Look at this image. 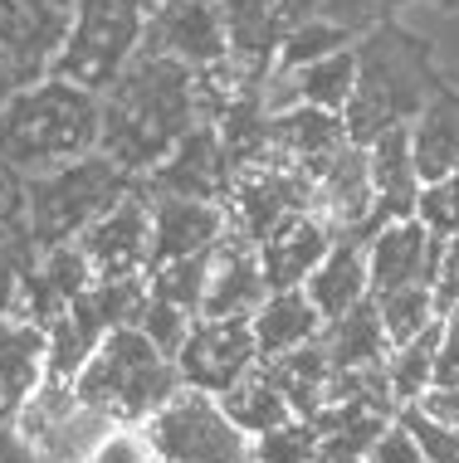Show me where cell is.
<instances>
[{"mask_svg": "<svg viewBox=\"0 0 459 463\" xmlns=\"http://www.w3.org/2000/svg\"><path fill=\"white\" fill-rule=\"evenodd\" d=\"M191 312L186 307H177V303H167V298H147V307H142V317H138V327L152 336V342L167 352L171 361H177V352H181V342L191 336Z\"/></svg>", "mask_w": 459, "mask_h": 463, "instance_id": "cell-36", "label": "cell"}, {"mask_svg": "<svg viewBox=\"0 0 459 463\" xmlns=\"http://www.w3.org/2000/svg\"><path fill=\"white\" fill-rule=\"evenodd\" d=\"M73 30V0H0V54L20 83L49 79Z\"/></svg>", "mask_w": 459, "mask_h": 463, "instance_id": "cell-12", "label": "cell"}, {"mask_svg": "<svg viewBox=\"0 0 459 463\" xmlns=\"http://www.w3.org/2000/svg\"><path fill=\"white\" fill-rule=\"evenodd\" d=\"M264 298H269V283H264V269H259V244L244 240L234 224H225V234L206 254L201 317H254Z\"/></svg>", "mask_w": 459, "mask_h": 463, "instance_id": "cell-14", "label": "cell"}, {"mask_svg": "<svg viewBox=\"0 0 459 463\" xmlns=\"http://www.w3.org/2000/svg\"><path fill=\"white\" fill-rule=\"evenodd\" d=\"M254 366H259V346H254L250 317H196L191 336L177 352L181 385H196V391H210V395H225Z\"/></svg>", "mask_w": 459, "mask_h": 463, "instance_id": "cell-10", "label": "cell"}, {"mask_svg": "<svg viewBox=\"0 0 459 463\" xmlns=\"http://www.w3.org/2000/svg\"><path fill=\"white\" fill-rule=\"evenodd\" d=\"M318 449H322V434L308 420H289L254 434V463H308L318 458Z\"/></svg>", "mask_w": 459, "mask_h": 463, "instance_id": "cell-34", "label": "cell"}, {"mask_svg": "<svg viewBox=\"0 0 459 463\" xmlns=\"http://www.w3.org/2000/svg\"><path fill=\"white\" fill-rule=\"evenodd\" d=\"M44 375V327L20 317V312H0V420L15 415Z\"/></svg>", "mask_w": 459, "mask_h": 463, "instance_id": "cell-21", "label": "cell"}, {"mask_svg": "<svg viewBox=\"0 0 459 463\" xmlns=\"http://www.w3.org/2000/svg\"><path fill=\"white\" fill-rule=\"evenodd\" d=\"M264 371L274 375V385L283 391V400H289V410L299 420H313L318 410H322L332 366H328V356H322L318 342H308V346H299V352H289V356L264 361Z\"/></svg>", "mask_w": 459, "mask_h": 463, "instance_id": "cell-27", "label": "cell"}, {"mask_svg": "<svg viewBox=\"0 0 459 463\" xmlns=\"http://www.w3.org/2000/svg\"><path fill=\"white\" fill-rule=\"evenodd\" d=\"M98 122H103L98 93L73 89L64 79L24 83L0 108V161L20 176H44L98 152Z\"/></svg>", "mask_w": 459, "mask_h": 463, "instance_id": "cell-2", "label": "cell"}, {"mask_svg": "<svg viewBox=\"0 0 459 463\" xmlns=\"http://www.w3.org/2000/svg\"><path fill=\"white\" fill-rule=\"evenodd\" d=\"M89 463H161L152 434H147V424H128L118 420L113 430H108V439L93 449Z\"/></svg>", "mask_w": 459, "mask_h": 463, "instance_id": "cell-37", "label": "cell"}, {"mask_svg": "<svg viewBox=\"0 0 459 463\" xmlns=\"http://www.w3.org/2000/svg\"><path fill=\"white\" fill-rule=\"evenodd\" d=\"M147 434L161 463H254V434H244L225 405L196 385H181L147 420Z\"/></svg>", "mask_w": 459, "mask_h": 463, "instance_id": "cell-8", "label": "cell"}, {"mask_svg": "<svg viewBox=\"0 0 459 463\" xmlns=\"http://www.w3.org/2000/svg\"><path fill=\"white\" fill-rule=\"evenodd\" d=\"M225 205L220 200H191V195H152V264L206 254L225 234Z\"/></svg>", "mask_w": 459, "mask_h": 463, "instance_id": "cell-19", "label": "cell"}, {"mask_svg": "<svg viewBox=\"0 0 459 463\" xmlns=\"http://www.w3.org/2000/svg\"><path fill=\"white\" fill-rule=\"evenodd\" d=\"M220 24H225V59L244 73V83H264L279 69V49H283V24L274 0H215Z\"/></svg>", "mask_w": 459, "mask_h": 463, "instance_id": "cell-18", "label": "cell"}, {"mask_svg": "<svg viewBox=\"0 0 459 463\" xmlns=\"http://www.w3.org/2000/svg\"><path fill=\"white\" fill-rule=\"evenodd\" d=\"M206 254H210V249H206ZM206 254L171 259V264H152V269H147V288H152V298H167V303L186 307L191 317H201V298H206Z\"/></svg>", "mask_w": 459, "mask_h": 463, "instance_id": "cell-32", "label": "cell"}, {"mask_svg": "<svg viewBox=\"0 0 459 463\" xmlns=\"http://www.w3.org/2000/svg\"><path fill=\"white\" fill-rule=\"evenodd\" d=\"M416 410H420L426 420L459 430V385H426V391L416 395Z\"/></svg>", "mask_w": 459, "mask_h": 463, "instance_id": "cell-40", "label": "cell"}, {"mask_svg": "<svg viewBox=\"0 0 459 463\" xmlns=\"http://www.w3.org/2000/svg\"><path fill=\"white\" fill-rule=\"evenodd\" d=\"M73 391L83 400H93V405H103L108 415H118L128 424H147L181 391V371H177V361L132 322V327H113L98 342L89 366L73 375Z\"/></svg>", "mask_w": 459, "mask_h": 463, "instance_id": "cell-4", "label": "cell"}, {"mask_svg": "<svg viewBox=\"0 0 459 463\" xmlns=\"http://www.w3.org/2000/svg\"><path fill=\"white\" fill-rule=\"evenodd\" d=\"M98 152L118 161L128 176H147L201 122L196 69L157 49H138V59L108 83V93H98Z\"/></svg>", "mask_w": 459, "mask_h": 463, "instance_id": "cell-1", "label": "cell"}, {"mask_svg": "<svg viewBox=\"0 0 459 463\" xmlns=\"http://www.w3.org/2000/svg\"><path fill=\"white\" fill-rule=\"evenodd\" d=\"M318 346H322V356H328L332 371H362V366H387L391 336H387V327H381L377 303L362 298V303L347 307L342 317L322 322Z\"/></svg>", "mask_w": 459, "mask_h": 463, "instance_id": "cell-24", "label": "cell"}, {"mask_svg": "<svg viewBox=\"0 0 459 463\" xmlns=\"http://www.w3.org/2000/svg\"><path fill=\"white\" fill-rule=\"evenodd\" d=\"M440 332H445V322L435 317L426 332H416L411 342H401V346H391V352H387V391H391L396 405H416V395L430 385Z\"/></svg>", "mask_w": 459, "mask_h": 463, "instance_id": "cell-30", "label": "cell"}, {"mask_svg": "<svg viewBox=\"0 0 459 463\" xmlns=\"http://www.w3.org/2000/svg\"><path fill=\"white\" fill-rule=\"evenodd\" d=\"M416 220L426 224L430 234H440V240L459 234V166L450 171V176L420 185V195H416Z\"/></svg>", "mask_w": 459, "mask_h": 463, "instance_id": "cell-35", "label": "cell"}, {"mask_svg": "<svg viewBox=\"0 0 459 463\" xmlns=\"http://www.w3.org/2000/svg\"><path fill=\"white\" fill-rule=\"evenodd\" d=\"M367 463H430V458L420 454V444L411 439V430H406L401 420H391L387 430H381V439L371 444Z\"/></svg>", "mask_w": 459, "mask_h": 463, "instance_id": "cell-39", "label": "cell"}, {"mask_svg": "<svg viewBox=\"0 0 459 463\" xmlns=\"http://www.w3.org/2000/svg\"><path fill=\"white\" fill-rule=\"evenodd\" d=\"M371 205H377V185H371V171H367V146L347 142L313 176L308 215H313L332 240H357V230L367 224Z\"/></svg>", "mask_w": 459, "mask_h": 463, "instance_id": "cell-15", "label": "cell"}, {"mask_svg": "<svg viewBox=\"0 0 459 463\" xmlns=\"http://www.w3.org/2000/svg\"><path fill=\"white\" fill-rule=\"evenodd\" d=\"M328 463H367V458H352V454H322Z\"/></svg>", "mask_w": 459, "mask_h": 463, "instance_id": "cell-42", "label": "cell"}, {"mask_svg": "<svg viewBox=\"0 0 459 463\" xmlns=\"http://www.w3.org/2000/svg\"><path fill=\"white\" fill-rule=\"evenodd\" d=\"M367 171H371V185H377L381 215L387 220L416 215L420 176H416V156H411V122L387 128L377 142H367Z\"/></svg>", "mask_w": 459, "mask_h": 463, "instance_id": "cell-23", "label": "cell"}, {"mask_svg": "<svg viewBox=\"0 0 459 463\" xmlns=\"http://www.w3.org/2000/svg\"><path fill=\"white\" fill-rule=\"evenodd\" d=\"M352 49H357V83L342 108V122H347V142L367 146L387 128L411 122L430 103V69H426V49L396 24H371L362 44Z\"/></svg>", "mask_w": 459, "mask_h": 463, "instance_id": "cell-3", "label": "cell"}, {"mask_svg": "<svg viewBox=\"0 0 459 463\" xmlns=\"http://www.w3.org/2000/svg\"><path fill=\"white\" fill-rule=\"evenodd\" d=\"M250 327H254L259 361H274V356H289V352H299V346L318 342L322 312L313 307V298H308L303 288H274L250 317Z\"/></svg>", "mask_w": 459, "mask_h": 463, "instance_id": "cell-22", "label": "cell"}, {"mask_svg": "<svg viewBox=\"0 0 459 463\" xmlns=\"http://www.w3.org/2000/svg\"><path fill=\"white\" fill-rule=\"evenodd\" d=\"M215 400L225 405V415L240 424L244 434H264V430H274V424L299 420L289 410V400H283V391L274 385V375L264 371V361H259L250 375H240V381H234L225 395H215Z\"/></svg>", "mask_w": 459, "mask_h": 463, "instance_id": "cell-28", "label": "cell"}, {"mask_svg": "<svg viewBox=\"0 0 459 463\" xmlns=\"http://www.w3.org/2000/svg\"><path fill=\"white\" fill-rule=\"evenodd\" d=\"M20 89H24V83H20V73L10 69V59H5V54H0V108H5V103H10V98H15Z\"/></svg>", "mask_w": 459, "mask_h": 463, "instance_id": "cell-41", "label": "cell"}, {"mask_svg": "<svg viewBox=\"0 0 459 463\" xmlns=\"http://www.w3.org/2000/svg\"><path fill=\"white\" fill-rule=\"evenodd\" d=\"M132 185L138 181L103 152H89V156L69 161V166L44 171V176H24V230H30V240L40 249L69 244L108 205H118Z\"/></svg>", "mask_w": 459, "mask_h": 463, "instance_id": "cell-5", "label": "cell"}, {"mask_svg": "<svg viewBox=\"0 0 459 463\" xmlns=\"http://www.w3.org/2000/svg\"><path fill=\"white\" fill-rule=\"evenodd\" d=\"M381 312V327H387L391 346L411 342L416 332H426L435 322V298H430V283H411V288H396V293H377L371 298Z\"/></svg>", "mask_w": 459, "mask_h": 463, "instance_id": "cell-31", "label": "cell"}, {"mask_svg": "<svg viewBox=\"0 0 459 463\" xmlns=\"http://www.w3.org/2000/svg\"><path fill=\"white\" fill-rule=\"evenodd\" d=\"M5 424L15 430V439L30 449L34 463H89L93 449L103 444L108 430L118 424V415H108L103 405L83 400L73 391V381L44 375Z\"/></svg>", "mask_w": 459, "mask_h": 463, "instance_id": "cell-7", "label": "cell"}, {"mask_svg": "<svg viewBox=\"0 0 459 463\" xmlns=\"http://www.w3.org/2000/svg\"><path fill=\"white\" fill-rule=\"evenodd\" d=\"M440 234H430L416 215L381 224L367 240V273H371V298L396 293L411 283H430V273L440 264Z\"/></svg>", "mask_w": 459, "mask_h": 463, "instance_id": "cell-17", "label": "cell"}, {"mask_svg": "<svg viewBox=\"0 0 459 463\" xmlns=\"http://www.w3.org/2000/svg\"><path fill=\"white\" fill-rule=\"evenodd\" d=\"M308 463H328V458H322V449H318V458H308Z\"/></svg>", "mask_w": 459, "mask_h": 463, "instance_id": "cell-43", "label": "cell"}, {"mask_svg": "<svg viewBox=\"0 0 459 463\" xmlns=\"http://www.w3.org/2000/svg\"><path fill=\"white\" fill-rule=\"evenodd\" d=\"M328 249H332V234L322 230L308 210L293 220H283L269 240H259V269H264L269 293H274V288H303L308 273L322 264Z\"/></svg>", "mask_w": 459, "mask_h": 463, "instance_id": "cell-20", "label": "cell"}, {"mask_svg": "<svg viewBox=\"0 0 459 463\" xmlns=\"http://www.w3.org/2000/svg\"><path fill=\"white\" fill-rule=\"evenodd\" d=\"M347 146V122L342 112H328V108H308V103H293L283 112H269V161L279 166H293L303 171L308 181L328 166Z\"/></svg>", "mask_w": 459, "mask_h": 463, "instance_id": "cell-16", "label": "cell"}, {"mask_svg": "<svg viewBox=\"0 0 459 463\" xmlns=\"http://www.w3.org/2000/svg\"><path fill=\"white\" fill-rule=\"evenodd\" d=\"M142 34H147L142 0H73V30L59 49L49 79H64L89 93H108V83L138 59Z\"/></svg>", "mask_w": 459, "mask_h": 463, "instance_id": "cell-6", "label": "cell"}, {"mask_svg": "<svg viewBox=\"0 0 459 463\" xmlns=\"http://www.w3.org/2000/svg\"><path fill=\"white\" fill-rule=\"evenodd\" d=\"M79 249L89 254L98 279H128L152 269V191L132 185L118 205H108L89 230L79 234Z\"/></svg>", "mask_w": 459, "mask_h": 463, "instance_id": "cell-11", "label": "cell"}, {"mask_svg": "<svg viewBox=\"0 0 459 463\" xmlns=\"http://www.w3.org/2000/svg\"><path fill=\"white\" fill-rule=\"evenodd\" d=\"M411 156L420 185L450 176L459 166V93H435L411 118Z\"/></svg>", "mask_w": 459, "mask_h": 463, "instance_id": "cell-26", "label": "cell"}, {"mask_svg": "<svg viewBox=\"0 0 459 463\" xmlns=\"http://www.w3.org/2000/svg\"><path fill=\"white\" fill-rule=\"evenodd\" d=\"M103 327L83 312L79 303H69L59 312L54 322L44 327V361H49V375H59V381H73L83 366H89V356L98 352V342H103Z\"/></svg>", "mask_w": 459, "mask_h": 463, "instance_id": "cell-29", "label": "cell"}, {"mask_svg": "<svg viewBox=\"0 0 459 463\" xmlns=\"http://www.w3.org/2000/svg\"><path fill=\"white\" fill-rule=\"evenodd\" d=\"M430 298H435L440 322H459V234L440 244V264L430 273Z\"/></svg>", "mask_w": 459, "mask_h": 463, "instance_id": "cell-38", "label": "cell"}, {"mask_svg": "<svg viewBox=\"0 0 459 463\" xmlns=\"http://www.w3.org/2000/svg\"><path fill=\"white\" fill-rule=\"evenodd\" d=\"M308 191L313 181L293 166H279V161H250V166L234 171L230 195H225V215L230 224L244 234V240H269L283 220L303 215L308 210Z\"/></svg>", "mask_w": 459, "mask_h": 463, "instance_id": "cell-9", "label": "cell"}, {"mask_svg": "<svg viewBox=\"0 0 459 463\" xmlns=\"http://www.w3.org/2000/svg\"><path fill=\"white\" fill-rule=\"evenodd\" d=\"M357 34L342 30L332 20H303L283 34V49H279V69H299V64H313V59L332 54V49H347Z\"/></svg>", "mask_w": 459, "mask_h": 463, "instance_id": "cell-33", "label": "cell"}, {"mask_svg": "<svg viewBox=\"0 0 459 463\" xmlns=\"http://www.w3.org/2000/svg\"><path fill=\"white\" fill-rule=\"evenodd\" d=\"M230 181H234V166H230L225 146H220L215 122H196V128L147 171V191L152 195H191V200H220V205H225V195H230Z\"/></svg>", "mask_w": 459, "mask_h": 463, "instance_id": "cell-13", "label": "cell"}, {"mask_svg": "<svg viewBox=\"0 0 459 463\" xmlns=\"http://www.w3.org/2000/svg\"><path fill=\"white\" fill-rule=\"evenodd\" d=\"M303 293L313 298V307L322 312V322L342 317L347 307H357L362 298H371L367 244H357V240H332V249L322 254V264L308 273Z\"/></svg>", "mask_w": 459, "mask_h": 463, "instance_id": "cell-25", "label": "cell"}]
</instances>
